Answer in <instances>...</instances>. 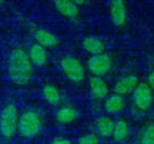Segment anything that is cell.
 Listing matches in <instances>:
<instances>
[{
    "instance_id": "cell-16",
    "label": "cell",
    "mask_w": 154,
    "mask_h": 144,
    "mask_svg": "<svg viewBox=\"0 0 154 144\" xmlns=\"http://www.w3.org/2000/svg\"><path fill=\"white\" fill-rule=\"evenodd\" d=\"M78 115L77 111L72 107H62L56 114V119L60 124H67L73 122Z\"/></svg>"
},
{
    "instance_id": "cell-19",
    "label": "cell",
    "mask_w": 154,
    "mask_h": 144,
    "mask_svg": "<svg viewBox=\"0 0 154 144\" xmlns=\"http://www.w3.org/2000/svg\"><path fill=\"white\" fill-rule=\"evenodd\" d=\"M140 144H154V123L150 124L143 131Z\"/></svg>"
},
{
    "instance_id": "cell-11",
    "label": "cell",
    "mask_w": 154,
    "mask_h": 144,
    "mask_svg": "<svg viewBox=\"0 0 154 144\" xmlns=\"http://www.w3.org/2000/svg\"><path fill=\"white\" fill-rule=\"evenodd\" d=\"M34 37L39 45L45 48H53L58 44V39L51 32L44 30L39 29L35 32Z\"/></svg>"
},
{
    "instance_id": "cell-6",
    "label": "cell",
    "mask_w": 154,
    "mask_h": 144,
    "mask_svg": "<svg viewBox=\"0 0 154 144\" xmlns=\"http://www.w3.org/2000/svg\"><path fill=\"white\" fill-rule=\"evenodd\" d=\"M112 63V60L108 55L101 53L90 57L88 62V66L89 70L92 74L95 75V77L101 78L111 69Z\"/></svg>"
},
{
    "instance_id": "cell-13",
    "label": "cell",
    "mask_w": 154,
    "mask_h": 144,
    "mask_svg": "<svg viewBox=\"0 0 154 144\" xmlns=\"http://www.w3.org/2000/svg\"><path fill=\"white\" fill-rule=\"evenodd\" d=\"M115 128L114 121L107 116H101L97 121V130L100 136L103 138H109L113 134Z\"/></svg>"
},
{
    "instance_id": "cell-21",
    "label": "cell",
    "mask_w": 154,
    "mask_h": 144,
    "mask_svg": "<svg viewBox=\"0 0 154 144\" xmlns=\"http://www.w3.org/2000/svg\"><path fill=\"white\" fill-rule=\"evenodd\" d=\"M51 144H71V142L68 140V139H64V138H58L56 140H54Z\"/></svg>"
},
{
    "instance_id": "cell-17",
    "label": "cell",
    "mask_w": 154,
    "mask_h": 144,
    "mask_svg": "<svg viewBox=\"0 0 154 144\" xmlns=\"http://www.w3.org/2000/svg\"><path fill=\"white\" fill-rule=\"evenodd\" d=\"M42 94L45 100L52 106H57L60 101V94L59 90L51 84H48L43 87Z\"/></svg>"
},
{
    "instance_id": "cell-14",
    "label": "cell",
    "mask_w": 154,
    "mask_h": 144,
    "mask_svg": "<svg viewBox=\"0 0 154 144\" xmlns=\"http://www.w3.org/2000/svg\"><path fill=\"white\" fill-rule=\"evenodd\" d=\"M82 46L86 51L88 53H91L93 55H98L101 54L105 49L103 42L96 37H87L82 41Z\"/></svg>"
},
{
    "instance_id": "cell-1",
    "label": "cell",
    "mask_w": 154,
    "mask_h": 144,
    "mask_svg": "<svg viewBox=\"0 0 154 144\" xmlns=\"http://www.w3.org/2000/svg\"><path fill=\"white\" fill-rule=\"evenodd\" d=\"M8 74L16 85H26L32 77V68L29 56L22 49L14 50L8 60Z\"/></svg>"
},
{
    "instance_id": "cell-10",
    "label": "cell",
    "mask_w": 154,
    "mask_h": 144,
    "mask_svg": "<svg viewBox=\"0 0 154 144\" xmlns=\"http://www.w3.org/2000/svg\"><path fill=\"white\" fill-rule=\"evenodd\" d=\"M91 94L97 99L105 98L108 94V87L106 83L99 77H93L89 80Z\"/></svg>"
},
{
    "instance_id": "cell-5",
    "label": "cell",
    "mask_w": 154,
    "mask_h": 144,
    "mask_svg": "<svg viewBox=\"0 0 154 144\" xmlns=\"http://www.w3.org/2000/svg\"><path fill=\"white\" fill-rule=\"evenodd\" d=\"M133 101L139 109L143 111L149 110L152 107L153 101L151 87L145 83L137 86L133 93Z\"/></svg>"
},
{
    "instance_id": "cell-22",
    "label": "cell",
    "mask_w": 154,
    "mask_h": 144,
    "mask_svg": "<svg viewBox=\"0 0 154 144\" xmlns=\"http://www.w3.org/2000/svg\"><path fill=\"white\" fill-rule=\"evenodd\" d=\"M148 86L154 89V71H152L150 75H149V78H148Z\"/></svg>"
},
{
    "instance_id": "cell-2",
    "label": "cell",
    "mask_w": 154,
    "mask_h": 144,
    "mask_svg": "<svg viewBox=\"0 0 154 144\" xmlns=\"http://www.w3.org/2000/svg\"><path fill=\"white\" fill-rule=\"evenodd\" d=\"M42 128V120L40 115L34 111H27L23 113L18 121L17 131L25 138H33Z\"/></svg>"
},
{
    "instance_id": "cell-12",
    "label": "cell",
    "mask_w": 154,
    "mask_h": 144,
    "mask_svg": "<svg viewBox=\"0 0 154 144\" xmlns=\"http://www.w3.org/2000/svg\"><path fill=\"white\" fill-rule=\"evenodd\" d=\"M29 59L31 62L38 67L45 65L47 60V53L45 49L38 43L33 44L29 51Z\"/></svg>"
},
{
    "instance_id": "cell-15",
    "label": "cell",
    "mask_w": 154,
    "mask_h": 144,
    "mask_svg": "<svg viewBox=\"0 0 154 144\" xmlns=\"http://www.w3.org/2000/svg\"><path fill=\"white\" fill-rule=\"evenodd\" d=\"M125 106V100L119 95H112L110 96L105 103L106 110L109 114H116L120 112Z\"/></svg>"
},
{
    "instance_id": "cell-7",
    "label": "cell",
    "mask_w": 154,
    "mask_h": 144,
    "mask_svg": "<svg viewBox=\"0 0 154 144\" xmlns=\"http://www.w3.org/2000/svg\"><path fill=\"white\" fill-rule=\"evenodd\" d=\"M110 15L112 22L116 26H121L126 20V7L122 0H115L110 5Z\"/></svg>"
},
{
    "instance_id": "cell-20",
    "label": "cell",
    "mask_w": 154,
    "mask_h": 144,
    "mask_svg": "<svg viewBox=\"0 0 154 144\" xmlns=\"http://www.w3.org/2000/svg\"><path fill=\"white\" fill-rule=\"evenodd\" d=\"M78 144H99V141L96 134L89 133L81 136L78 141Z\"/></svg>"
},
{
    "instance_id": "cell-18",
    "label": "cell",
    "mask_w": 154,
    "mask_h": 144,
    "mask_svg": "<svg viewBox=\"0 0 154 144\" xmlns=\"http://www.w3.org/2000/svg\"><path fill=\"white\" fill-rule=\"evenodd\" d=\"M129 131L126 123L124 120H119L115 124V128L113 131V139L117 142H124L128 136Z\"/></svg>"
},
{
    "instance_id": "cell-4",
    "label": "cell",
    "mask_w": 154,
    "mask_h": 144,
    "mask_svg": "<svg viewBox=\"0 0 154 144\" xmlns=\"http://www.w3.org/2000/svg\"><path fill=\"white\" fill-rule=\"evenodd\" d=\"M65 76L73 82H80L85 78V69L81 62L72 56H66L60 61Z\"/></svg>"
},
{
    "instance_id": "cell-3",
    "label": "cell",
    "mask_w": 154,
    "mask_h": 144,
    "mask_svg": "<svg viewBox=\"0 0 154 144\" xmlns=\"http://www.w3.org/2000/svg\"><path fill=\"white\" fill-rule=\"evenodd\" d=\"M18 111L14 105H7L0 115V133L5 138H12L17 132Z\"/></svg>"
},
{
    "instance_id": "cell-8",
    "label": "cell",
    "mask_w": 154,
    "mask_h": 144,
    "mask_svg": "<svg viewBox=\"0 0 154 144\" xmlns=\"http://www.w3.org/2000/svg\"><path fill=\"white\" fill-rule=\"evenodd\" d=\"M137 82L138 79L134 75L125 76L120 78L116 82L115 86V92L116 95H119L121 97L129 94L135 89V87H137Z\"/></svg>"
},
{
    "instance_id": "cell-9",
    "label": "cell",
    "mask_w": 154,
    "mask_h": 144,
    "mask_svg": "<svg viewBox=\"0 0 154 144\" xmlns=\"http://www.w3.org/2000/svg\"><path fill=\"white\" fill-rule=\"evenodd\" d=\"M56 9L65 17L76 18L79 15V5L74 1L60 0L54 3Z\"/></svg>"
}]
</instances>
